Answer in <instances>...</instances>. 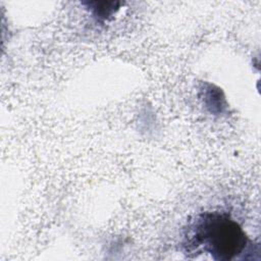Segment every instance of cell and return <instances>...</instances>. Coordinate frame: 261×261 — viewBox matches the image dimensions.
I'll return each instance as SVG.
<instances>
[{"label":"cell","mask_w":261,"mask_h":261,"mask_svg":"<svg viewBox=\"0 0 261 261\" xmlns=\"http://www.w3.org/2000/svg\"><path fill=\"white\" fill-rule=\"evenodd\" d=\"M93 16L98 20H105L118 10L117 2H90L87 3Z\"/></svg>","instance_id":"2"},{"label":"cell","mask_w":261,"mask_h":261,"mask_svg":"<svg viewBox=\"0 0 261 261\" xmlns=\"http://www.w3.org/2000/svg\"><path fill=\"white\" fill-rule=\"evenodd\" d=\"M186 239L189 252L206 253L214 260H233L248 253L250 246L238 222L220 212L199 215L191 224Z\"/></svg>","instance_id":"1"}]
</instances>
